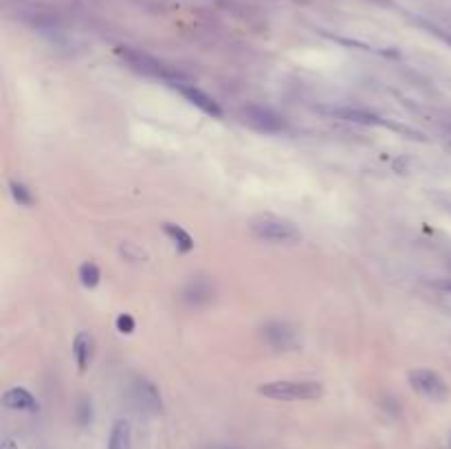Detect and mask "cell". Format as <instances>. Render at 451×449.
<instances>
[{
	"label": "cell",
	"instance_id": "7",
	"mask_svg": "<svg viewBox=\"0 0 451 449\" xmlns=\"http://www.w3.org/2000/svg\"><path fill=\"white\" fill-rule=\"evenodd\" d=\"M319 112L335 119H344V121H353V123H361V126H390L388 121H383L375 112L368 110H359V108H348V106H319Z\"/></svg>",
	"mask_w": 451,
	"mask_h": 449
},
{
	"label": "cell",
	"instance_id": "9",
	"mask_svg": "<svg viewBox=\"0 0 451 449\" xmlns=\"http://www.w3.org/2000/svg\"><path fill=\"white\" fill-rule=\"evenodd\" d=\"M3 406L18 412H38V401L25 388H9L3 395Z\"/></svg>",
	"mask_w": 451,
	"mask_h": 449
},
{
	"label": "cell",
	"instance_id": "16",
	"mask_svg": "<svg viewBox=\"0 0 451 449\" xmlns=\"http://www.w3.org/2000/svg\"><path fill=\"white\" fill-rule=\"evenodd\" d=\"M211 297V289L207 282H200V280H196V282H191L189 289L185 291V300L189 302H194V304H198V302H207Z\"/></svg>",
	"mask_w": 451,
	"mask_h": 449
},
{
	"label": "cell",
	"instance_id": "8",
	"mask_svg": "<svg viewBox=\"0 0 451 449\" xmlns=\"http://www.w3.org/2000/svg\"><path fill=\"white\" fill-rule=\"evenodd\" d=\"M132 399L137 403L139 408H143L145 412H152V414H159L163 410V401L156 386L148 379H137L132 384Z\"/></svg>",
	"mask_w": 451,
	"mask_h": 449
},
{
	"label": "cell",
	"instance_id": "11",
	"mask_svg": "<svg viewBox=\"0 0 451 449\" xmlns=\"http://www.w3.org/2000/svg\"><path fill=\"white\" fill-rule=\"evenodd\" d=\"M108 449H132V428L126 419L115 421L108 436Z\"/></svg>",
	"mask_w": 451,
	"mask_h": 449
},
{
	"label": "cell",
	"instance_id": "17",
	"mask_svg": "<svg viewBox=\"0 0 451 449\" xmlns=\"http://www.w3.org/2000/svg\"><path fill=\"white\" fill-rule=\"evenodd\" d=\"M134 328H137V322H134V317L130 315V313H121V315L117 317V331L121 335H132Z\"/></svg>",
	"mask_w": 451,
	"mask_h": 449
},
{
	"label": "cell",
	"instance_id": "4",
	"mask_svg": "<svg viewBox=\"0 0 451 449\" xmlns=\"http://www.w3.org/2000/svg\"><path fill=\"white\" fill-rule=\"evenodd\" d=\"M117 53H119V58L126 62L134 73H141V75H145V77H161V80H165L167 84L178 80V77H174V73L167 71L159 60H154L152 55L143 53V51H139V49L119 47Z\"/></svg>",
	"mask_w": 451,
	"mask_h": 449
},
{
	"label": "cell",
	"instance_id": "19",
	"mask_svg": "<svg viewBox=\"0 0 451 449\" xmlns=\"http://www.w3.org/2000/svg\"><path fill=\"white\" fill-rule=\"evenodd\" d=\"M0 449H18V443L16 439H11V436H5L3 443H0Z\"/></svg>",
	"mask_w": 451,
	"mask_h": 449
},
{
	"label": "cell",
	"instance_id": "12",
	"mask_svg": "<svg viewBox=\"0 0 451 449\" xmlns=\"http://www.w3.org/2000/svg\"><path fill=\"white\" fill-rule=\"evenodd\" d=\"M264 335H266L269 344L273 348H289V346H293V342H295V335H293V331L286 326V324H280V322L269 324Z\"/></svg>",
	"mask_w": 451,
	"mask_h": 449
},
{
	"label": "cell",
	"instance_id": "20",
	"mask_svg": "<svg viewBox=\"0 0 451 449\" xmlns=\"http://www.w3.org/2000/svg\"><path fill=\"white\" fill-rule=\"evenodd\" d=\"M441 289H447V291H451V282H443V284H438Z\"/></svg>",
	"mask_w": 451,
	"mask_h": 449
},
{
	"label": "cell",
	"instance_id": "6",
	"mask_svg": "<svg viewBox=\"0 0 451 449\" xmlns=\"http://www.w3.org/2000/svg\"><path fill=\"white\" fill-rule=\"evenodd\" d=\"M170 86L176 88V91L183 95L191 106H196L198 110L205 112V115H209L213 119H222V108L218 106V102H213L207 93H202L194 84H185V82L176 80V82H170Z\"/></svg>",
	"mask_w": 451,
	"mask_h": 449
},
{
	"label": "cell",
	"instance_id": "14",
	"mask_svg": "<svg viewBox=\"0 0 451 449\" xmlns=\"http://www.w3.org/2000/svg\"><path fill=\"white\" fill-rule=\"evenodd\" d=\"M80 282L84 289H95L99 282H101V271H99V267L95 262H82L80 264Z\"/></svg>",
	"mask_w": 451,
	"mask_h": 449
},
{
	"label": "cell",
	"instance_id": "15",
	"mask_svg": "<svg viewBox=\"0 0 451 449\" xmlns=\"http://www.w3.org/2000/svg\"><path fill=\"white\" fill-rule=\"evenodd\" d=\"M9 194H11V198H14L20 207H31L33 203H36V198H33L31 189L25 183H20V181H9Z\"/></svg>",
	"mask_w": 451,
	"mask_h": 449
},
{
	"label": "cell",
	"instance_id": "10",
	"mask_svg": "<svg viewBox=\"0 0 451 449\" xmlns=\"http://www.w3.org/2000/svg\"><path fill=\"white\" fill-rule=\"evenodd\" d=\"M93 337L90 333H77L75 342H73V357H75V364H77V370L84 375L86 370L90 368V362H93Z\"/></svg>",
	"mask_w": 451,
	"mask_h": 449
},
{
	"label": "cell",
	"instance_id": "3",
	"mask_svg": "<svg viewBox=\"0 0 451 449\" xmlns=\"http://www.w3.org/2000/svg\"><path fill=\"white\" fill-rule=\"evenodd\" d=\"M410 386L419 397L432 401V403H445L449 401L451 392L449 386L445 384V379L427 368H416L410 373Z\"/></svg>",
	"mask_w": 451,
	"mask_h": 449
},
{
	"label": "cell",
	"instance_id": "1",
	"mask_svg": "<svg viewBox=\"0 0 451 449\" xmlns=\"http://www.w3.org/2000/svg\"><path fill=\"white\" fill-rule=\"evenodd\" d=\"M258 392L275 401H313L324 395V386L317 381H269Z\"/></svg>",
	"mask_w": 451,
	"mask_h": 449
},
{
	"label": "cell",
	"instance_id": "13",
	"mask_svg": "<svg viewBox=\"0 0 451 449\" xmlns=\"http://www.w3.org/2000/svg\"><path fill=\"white\" fill-rule=\"evenodd\" d=\"M163 231H165V236L170 238L174 244H176V249L180 251V253H189L191 249H194V238L180 227V224H174V222H165L163 224Z\"/></svg>",
	"mask_w": 451,
	"mask_h": 449
},
{
	"label": "cell",
	"instance_id": "5",
	"mask_svg": "<svg viewBox=\"0 0 451 449\" xmlns=\"http://www.w3.org/2000/svg\"><path fill=\"white\" fill-rule=\"evenodd\" d=\"M242 117L251 128L260 130L264 134H277V132L284 130V121H282V117L264 106H244Z\"/></svg>",
	"mask_w": 451,
	"mask_h": 449
},
{
	"label": "cell",
	"instance_id": "18",
	"mask_svg": "<svg viewBox=\"0 0 451 449\" xmlns=\"http://www.w3.org/2000/svg\"><path fill=\"white\" fill-rule=\"evenodd\" d=\"M77 419H80L82 425H88L93 421V406H90L88 399H82L80 406H77Z\"/></svg>",
	"mask_w": 451,
	"mask_h": 449
},
{
	"label": "cell",
	"instance_id": "2",
	"mask_svg": "<svg viewBox=\"0 0 451 449\" xmlns=\"http://www.w3.org/2000/svg\"><path fill=\"white\" fill-rule=\"evenodd\" d=\"M251 231L258 240L273 242V244H291L302 240V231L289 220H282L275 216H264L258 218L251 224Z\"/></svg>",
	"mask_w": 451,
	"mask_h": 449
}]
</instances>
